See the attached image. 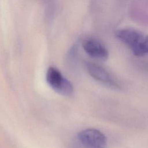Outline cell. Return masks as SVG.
<instances>
[{
    "label": "cell",
    "mask_w": 148,
    "mask_h": 148,
    "mask_svg": "<svg viewBox=\"0 0 148 148\" xmlns=\"http://www.w3.org/2000/svg\"><path fill=\"white\" fill-rule=\"evenodd\" d=\"M46 80L49 85L59 94L69 96L73 92L72 84L63 77L61 73L56 68L50 66L46 73Z\"/></svg>",
    "instance_id": "7a4b0ae2"
},
{
    "label": "cell",
    "mask_w": 148,
    "mask_h": 148,
    "mask_svg": "<svg viewBox=\"0 0 148 148\" xmlns=\"http://www.w3.org/2000/svg\"><path fill=\"white\" fill-rule=\"evenodd\" d=\"M116 37L127 45L137 56L144 43L146 35L133 28H124L117 30Z\"/></svg>",
    "instance_id": "6da1fadb"
},
{
    "label": "cell",
    "mask_w": 148,
    "mask_h": 148,
    "mask_svg": "<svg viewBox=\"0 0 148 148\" xmlns=\"http://www.w3.org/2000/svg\"><path fill=\"white\" fill-rule=\"evenodd\" d=\"M85 52L91 57L100 60H106L109 56L105 46L98 40L93 38L85 39L82 43Z\"/></svg>",
    "instance_id": "5b68a950"
},
{
    "label": "cell",
    "mask_w": 148,
    "mask_h": 148,
    "mask_svg": "<svg viewBox=\"0 0 148 148\" xmlns=\"http://www.w3.org/2000/svg\"><path fill=\"white\" fill-rule=\"evenodd\" d=\"M78 139L86 148H106L107 139L100 131L87 128L78 134Z\"/></svg>",
    "instance_id": "3957f363"
},
{
    "label": "cell",
    "mask_w": 148,
    "mask_h": 148,
    "mask_svg": "<svg viewBox=\"0 0 148 148\" xmlns=\"http://www.w3.org/2000/svg\"><path fill=\"white\" fill-rule=\"evenodd\" d=\"M86 66L88 73L95 80L113 89H119L118 81L104 68L95 63L87 62Z\"/></svg>",
    "instance_id": "277c9868"
}]
</instances>
